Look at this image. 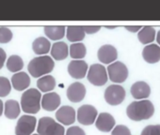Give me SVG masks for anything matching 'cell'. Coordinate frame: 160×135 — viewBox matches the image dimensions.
Returning <instances> with one entry per match:
<instances>
[{
    "mask_svg": "<svg viewBox=\"0 0 160 135\" xmlns=\"http://www.w3.org/2000/svg\"><path fill=\"white\" fill-rule=\"evenodd\" d=\"M60 105V97L56 92H48L42 97L41 106L48 112H53Z\"/></svg>",
    "mask_w": 160,
    "mask_h": 135,
    "instance_id": "cell-14",
    "label": "cell"
},
{
    "mask_svg": "<svg viewBox=\"0 0 160 135\" xmlns=\"http://www.w3.org/2000/svg\"><path fill=\"white\" fill-rule=\"evenodd\" d=\"M12 39V32L6 26H0V43H8Z\"/></svg>",
    "mask_w": 160,
    "mask_h": 135,
    "instance_id": "cell-29",
    "label": "cell"
},
{
    "mask_svg": "<svg viewBox=\"0 0 160 135\" xmlns=\"http://www.w3.org/2000/svg\"><path fill=\"white\" fill-rule=\"evenodd\" d=\"M108 76L113 83H123L128 77L127 67L120 61L113 62L108 67Z\"/></svg>",
    "mask_w": 160,
    "mask_h": 135,
    "instance_id": "cell-6",
    "label": "cell"
},
{
    "mask_svg": "<svg viewBox=\"0 0 160 135\" xmlns=\"http://www.w3.org/2000/svg\"><path fill=\"white\" fill-rule=\"evenodd\" d=\"M41 100L42 95L38 89H28L21 97V107L25 113L37 114L41 109Z\"/></svg>",
    "mask_w": 160,
    "mask_h": 135,
    "instance_id": "cell-3",
    "label": "cell"
},
{
    "mask_svg": "<svg viewBox=\"0 0 160 135\" xmlns=\"http://www.w3.org/2000/svg\"><path fill=\"white\" fill-rule=\"evenodd\" d=\"M6 58H7V54H6L5 51L2 48H0V70L3 68Z\"/></svg>",
    "mask_w": 160,
    "mask_h": 135,
    "instance_id": "cell-34",
    "label": "cell"
},
{
    "mask_svg": "<svg viewBox=\"0 0 160 135\" xmlns=\"http://www.w3.org/2000/svg\"><path fill=\"white\" fill-rule=\"evenodd\" d=\"M85 38V32L83 26H70L67 27V39L71 42L81 41Z\"/></svg>",
    "mask_w": 160,
    "mask_h": 135,
    "instance_id": "cell-21",
    "label": "cell"
},
{
    "mask_svg": "<svg viewBox=\"0 0 160 135\" xmlns=\"http://www.w3.org/2000/svg\"><path fill=\"white\" fill-rule=\"evenodd\" d=\"M66 135H86L85 131L77 126H73L68 128L66 131Z\"/></svg>",
    "mask_w": 160,
    "mask_h": 135,
    "instance_id": "cell-32",
    "label": "cell"
},
{
    "mask_svg": "<svg viewBox=\"0 0 160 135\" xmlns=\"http://www.w3.org/2000/svg\"><path fill=\"white\" fill-rule=\"evenodd\" d=\"M125 28L128 30V31H130V32H138V30H140L142 27L141 26H125Z\"/></svg>",
    "mask_w": 160,
    "mask_h": 135,
    "instance_id": "cell-35",
    "label": "cell"
},
{
    "mask_svg": "<svg viewBox=\"0 0 160 135\" xmlns=\"http://www.w3.org/2000/svg\"><path fill=\"white\" fill-rule=\"evenodd\" d=\"M142 56L147 63H157L160 60V47L155 44L145 46L142 51Z\"/></svg>",
    "mask_w": 160,
    "mask_h": 135,
    "instance_id": "cell-17",
    "label": "cell"
},
{
    "mask_svg": "<svg viewBox=\"0 0 160 135\" xmlns=\"http://www.w3.org/2000/svg\"><path fill=\"white\" fill-rule=\"evenodd\" d=\"M55 68L54 60L48 55H42L33 58L28 66V70L30 75L34 78L50 73Z\"/></svg>",
    "mask_w": 160,
    "mask_h": 135,
    "instance_id": "cell-2",
    "label": "cell"
},
{
    "mask_svg": "<svg viewBox=\"0 0 160 135\" xmlns=\"http://www.w3.org/2000/svg\"><path fill=\"white\" fill-rule=\"evenodd\" d=\"M156 41H157V43L160 45V30L157 32V34H156Z\"/></svg>",
    "mask_w": 160,
    "mask_h": 135,
    "instance_id": "cell-37",
    "label": "cell"
},
{
    "mask_svg": "<svg viewBox=\"0 0 160 135\" xmlns=\"http://www.w3.org/2000/svg\"><path fill=\"white\" fill-rule=\"evenodd\" d=\"M56 118L62 125H72L75 121V111L71 106H61L56 113Z\"/></svg>",
    "mask_w": 160,
    "mask_h": 135,
    "instance_id": "cell-12",
    "label": "cell"
},
{
    "mask_svg": "<svg viewBox=\"0 0 160 135\" xmlns=\"http://www.w3.org/2000/svg\"><path fill=\"white\" fill-rule=\"evenodd\" d=\"M33 135H40V134H33Z\"/></svg>",
    "mask_w": 160,
    "mask_h": 135,
    "instance_id": "cell-39",
    "label": "cell"
},
{
    "mask_svg": "<svg viewBox=\"0 0 160 135\" xmlns=\"http://www.w3.org/2000/svg\"><path fill=\"white\" fill-rule=\"evenodd\" d=\"M4 114L9 119H16L20 114V105L14 100H9L4 104Z\"/></svg>",
    "mask_w": 160,
    "mask_h": 135,
    "instance_id": "cell-22",
    "label": "cell"
},
{
    "mask_svg": "<svg viewBox=\"0 0 160 135\" xmlns=\"http://www.w3.org/2000/svg\"><path fill=\"white\" fill-rule=\"evenodd\" d=\"M12 84L15 90L17 91H23L27 89L30 85V78L29 76L23 72H16L12 77Z\"/></svg>",
    "mask_w": 160,
    "mask_h": 135,
    "instance_id": "cell-18",
    "label": "cell"
},
{
    "mask_svg": "<svg viewBox=\"0 0 160 135\" xmlns=\"http://www.w3.org/2000/svg\"><path fill=\"white\" fill-rule=\"evenodd\" d=\"M151 94V88L145 82H137L131 86V95L136 100H144Z\"/></svg>",
    "mask_w": 160,
    "mask_h": 135,
    "instance_id": "cell-16",
    "label": "cell"
},
{
    "mask_svg": "<svg viewBox=\"0 0 160 135\" xmlns=\"http://www.w3.org/2000/svg\"><path fill=\"white\" fill-rule=\"evenodd\" d=\"M111 135H131V131L126 126L118 125L113 128Z\"/></svg>",
    "mask_w": 160,
    "mask_h": 135,
    "instance_id": "cell-31",
    "label": "cell"
},
{
    "mask_svg": "<svg viewBox=\"0 0 160 135\" xmlns=\"http://www.w3.org/2000/svg\"><path fill=\"white\" fill-rule=\"evenodd\" d=\"M37 119L35 116L25 114L21 116L16 124L15 134L16 135H31L35 130Z\"/></svg>",
    "mask_w": 160,
    "mask_h": 135,
    "instance_id": "cell-8",
    "label": "cell"
},
{
    "mask_svg": "<svg viewBox=\"0 0 160 135\" xmlns=\"http://www.w3.org/2000/svg\"><path fill=\"white\" fill-rule=\"evenodd\" d=\"M107 28H108V29H113V28H115V26H107Z\"/></svg>",
    "mask_w": 160,
    "mask_h": 135,
    "instance_id": "cell-38",
    "label": "cell"
},
{
    "mask_svg": "<svg viewBox=\"0 0 160 135\" xmlns=\"http://www.w3.org/2000/svg\"><path fill=\"white\" fill-rule=\"evenodd\" d=\"M44 33L47 38L52 40H59L65 36V26H48L44 27Z\"/></svg>",
    "mask_w": 160,
    "mask_h": 135,
    "instance_id": "cell-23",
    "label": "cell"
},
{
    "mask_svg": "<svg viewBox=\"0 0 160 135\" xmlns=\"http://www.w3.org/2000/svg\"><path fill=\"white\" fill-rule=\"evenodd\" d=\"M140 135H160V125H150L147 126Z\"/></svg>",
    "mask_w": 160,
    "mask_h": 135,
    "instance_id": "cell-30",
    "label": "cell"
},
{
    "mask_svg": "<svg viewBox=\"0 0 160 135\" xmlns=\"http://www.w3.org/2000/svg\"><path fill=\"white\" fill-rule=\"evenodd\" d=\"M24 68V61L23 59L16 54H13L9 57L7 60V69L11 72H18Z\"/></svg>",
    "mask_w": 160,
    "mask_h": 135,
    "instance_id": "cell-27",
    "label": "cell"
},
{
    "mask_svg": "<svg viewBox=\"0 0 160 135\" xmlns=\"http://www.w3.org/2000/svg\"><path fill=\"white\" fill-rule=\"evenodd\" d=\"M97 56L99 61H101L103 64H110L117 59L118 52L114 46L107 44L100 47V49L98 50Z\"/></svg>",
    "mask_w": 160,
    "mask_h": 135,
    "instance_id": "cell-13",
    "label": "cell"
},
{
    "mask_svg": "<svg viewBox=\"0 0 160 135\" xmlns=\"http://www.w3.org/2000/svg\"><path fill=\"white\" fill-rule=\"evenodd\" d=\"M138 38L142 44H149L155 39V30L152 26H143L139 30Z\"/></svg>",
    "mask_w": 160,
    "mask_h": 135,
    "instance_id": "cell-24",
    "label": "cell"
},
{
    "mask_svg": "<svg viewBox=\"0 0 160 135\" xmlns=\"http://www.w3.org/2000/svg\"><path fill=\"white\" fill-rule=\"evenodd\" d=\"M154 113L152 103L148 100H140L132 102L126 109L127 116L133 121H141L149 119Z\"/></svg>",
    "mask_w": 160,
    "mask_h": 135,
    "instance_id": "cell-1",
    "label": "cell"
},
{
    "mask_svg": "<svg viewBox=\"0 0 160 135\" xmlns=\"http://www.w3.org/2000/svg\"><path fill=\"white\" fill-rule=\"evenodd\" d=\"M37 86L42 92H50L56 87V80L52 75H44L37 81Z\"/></svg>",
    "mask_w": 160,
    "mask_h": 135,
    "instance_id": "cell-25",
    "label": "cell"
},
{
    "mask_svg": "<svg viewBox=\"0 0 160 135\" xmlns=\"http://www.w3.org/2000/svg\"><path fill=\"white\" fill-rule=\"evenodd\" d=\"M12 90L11 82L8 78L0 76V97H7Z\"/></svg>",
    "mask_w": 160,
    "mask_h": 135,
    "instance_id": "cell-28",
    "label": "cell"
},
{
    "mask_svg": "<svg viewBox=\"0 0 160 135\" xmlns=\"http://www.w3.org/2000/svg\"><path fill=\"white\" fill-rule=\"evenodd\" d=\"M32 49L36 54L42 55V54H46L50 51L51 44H50V41L46 38L40 37V38H37L33 41Z\"/></svg>",
    "mask_w": 160,
    "mask_h": 135,
    "instance_id": "cell-20",
    "label": "cell"
},
{
    "mask_svg": "<svg viewBox=\"0 0 160 135\" xmlns=\"http://www.w3.org/2000/svg\"><path fill=\"white\" fill-rule=\"evenodd\" d=\"M96 128L103 132H109L115 126L114 117L108 113H101L95 120Z\"/></svg>",
    "mask_w": 160,
    "mask_h": 135,
    "instance_id": "cell-15",
    "label": "cell"
},
{
    "mask_svg": "<svg viewBox=\"0 0 160 135\" xmlns=\"http://www.w3.org/2000/svg\"><path fill=\"white\" fill-rule=\"evenodd\" d=\"M67 98L72 102H80L86 96V87L81 83H72L67 89Z\"/></svg>",
    "mask_w": 160,
    "mask_h": 135,
    "instance_id": "cell-11",
    "label": "cell"
},
{
    "mask_svg": "<svg viewBox=\"0 0 160 135\" xmlns=\"http://www.w3.org/2000/svg\"><path fill=\"white\" fill-rule=\"evenodd\" d=\"M37 130L40 135H64L65 133L63 126L48 116L42 117L39 120Z\"/></svg>",
    "mask_w": 160,
    "mask_h": 135,
    "instance_id": "cell-4",
    "label": "cell"
},
{
    "mask_svg": "<svg viewBox=\"0 0 160 135\" xmlns=\"http://www.w3.org/2000/svg\"><path fill=\"white\" fill-rule=\"evenodd\" d=\"M87 77L89 82L96 86H102L106 85L108 79L106 68L100 64H93L90 67Z\"/></svg>",
    "mask_w": 160,
    "mask_h": 135,
    "instance_id": "cell-5",
    "label": "cell"
},
{
    "mask_svg": "<svg viewBox=\"0 0 160 135\" xmlns=\"http://www.w3.org/2000/svg\"><path fill=\"white\" fill-rule=\"evenodd\" d=\"M87 49L86 46L81 42L72 43L70 46V55L73 59H83L86 55Z\"/></svg>",
    "mask_w": 160,
    "mask_h": 135,
    "instance_id": "cell-26",
    "label": "cell"
},
{
    "mask_svg": "<svg viewBox=\"0 0 160 135\" xmlns=\"http://www.w3.org/2000/svg\"><path fill=\"white\" fill-rule=\"evenodd\" d=\"M3 108H4V103L1 100H0V116H1L3 114Z\"/></svg>",
    "mask_w": 160,
    "mask_h": 135,
    "instance_id": "cell-36",
    "label": "cell"
},
{
    "mask_svg": "<svg viewBox=\"0 0 160 135\" xmlns=\"http://www.w3.org/2000/svg\"><path fill=\"white\" fill-rule=\"evenodd\" d=\"M88 68L84 60H72L68 65V72L74 79H82L87 74Z\"/></svg>",
    "mask_w": 160,
    "mask_h": 135,
    "instance_id": "cell-10",
    "label": "cell"
},
{
    "mask_svg": "<svg viewBox=\"0 0 160 135\" xmlns=\"http://www.w3.org/2000/svg\"><path fill=\"white\" fill-rule=\"evenodd\" d=\"M98 112L92 105H82L77 110V121L85 126L92 125L95 122Z\"/></svg>",
    "mask_w": 160,
    "mask_h": 135,
    "instance_id": "cell-9",
    "label": "cell"
},
{
    "mask_svg": "<svg viewBox=\"0 0 160 135\" xmlns=\"http://www.w3.org/2000/svg\"><path fill=\"white\" fill-rule=\"evenodd\" d=\"M69 54L68 45L63 41H58L54 43L51 48V55L55 60H64Z\"/></svg>",
    "mask_w": 160,
    "mask_h": 135,
    "instance_id": "cell-19",
    "label": "cell"
},
{
    "mask_svg": "<svg viewBox=\"0 0 160 135\" xmlns=\"http://www.w3.org/2000/svg\"><path fill=\"white\" fill-rule=\"evenodd\" d=\"M125 95V90L122 86L111 85L105 91V100L109 105L116 106L124 100Z\"/></svg>",
    "mask_w": 160,
    "mask_h": 135,
    "instance_id": "cell-7",
    "label": "cell"
},
{
    "mask_svg": "<svg viewBox=\"0 0 160 135\" xmlns=\"http://www.w3.org/2000/svg\"><path fill=\"white\" fill-rule=\"evenodd\" d=\"M83 29H84L85 34H94V33H97L101 29V26H84Z\"/></svg>",
    "mask_w": 160,
    "mask_h": 135,
    "instance_id": "cell-33",
    "label": "cell"
}]
</instances>
